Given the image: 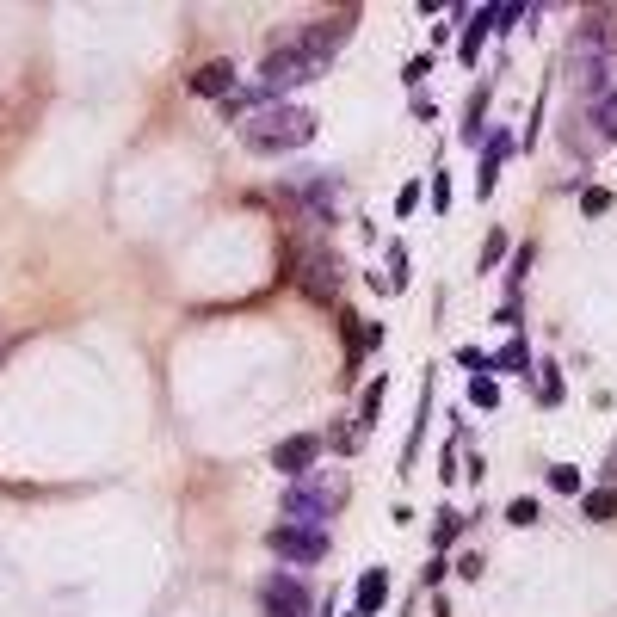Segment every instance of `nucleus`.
I'll return each instance as SVG.
<instances>
[{"label": "nucleus", "mask_w": 617, "mask_h": 617, "mask_svg": "<svg viewBox=\"0 0 617 617\" xmlns=\"http://www.w3.org/2000/svg\"><path fill=\"white\" fill-rule=\"evenodd\" d=\"M352 25H358V13L346 7V13H334V19H303V25L272 31V44H266V56H260V87L284 93V87L321 75V68L340 56V44H346Z\"/></svg>", "instance_id": "obj_1"}, {"label": "nucleus", "mask_w": 617, "mask_h": 617, "mask_svg": "<svg viewBox=\"0 0 617 617\" xmlns=\"http://www.w3.org/2000/svg\"><path fill=\"white\" fill-rule=\"evenodd\" d=\"M611 50H617V7H593V13H580V19H574V31H568V81H574V93H587V99H599V93H605Z\"/></svg>", "instance_id": "obj_2"}, {"label": "nucleus", "mask_w": 617, "mask_h": 617, "mask_svg": "<svg viewBox=\"0 0 617 617\" xmlns=\"http://www.w3.org/2000/svg\"><path fill=\"white\" fill-rule=\"evenodd\" d=\"M309 142H315V112L309 105H290V99L266 105V112H253L241 124V149L247 155H297V149H309Z\"/></svg>", "instance_id": "obj_3"}, {"label": "nucleus", "mask_w": 617, "mask_h": 617, "mask_svg": "<svg viewBox=\"0 0 617 617\" xmlns=\"http://www.w3.org/2000/svg\"><path fill=\"white\" fill-rule=\"evenodd\" d=\"M346 506V476H309L303 482H290L284 494V525H321V519H334Z\"/></svg>", "instance_id": "obj_4"}, {"label": "nucleus", "mask_w": 617, "mask_h": 617, "mask_svg": "<svg viewBox=\"0 0 617 617\" xmlns=\"http://www.w3.org/2000/svg\"><path fill=\"white\" fill-rule=\"evenodd\" d=\"M272 556H284V562H297V568H309V562H321V556H328V531H321V525H272Z\"/></svg>", "instance_id": "obj_5"}, {"label": "nucleus", "mask_w": 617, "mask_h": 617, "mask_svg": "<svg viewBox=\"0 0 617 617\" xmlns=\"http://www.w3.org/2000/svg\"><path fill=\"white\" fill-rule=\"evenodd\" d=\"M260 611L266 617H315V593L303 587L297 574H272L260 587Z\"/></svg>", "instance_id": "obj_6"}, {"label": "nucleus", "mask_w": 617, "mask_h": 617, "mask_svg": "<svg viewBox=\"0 0 617 617\" xmlns=\"http://www.w3.org/2000/svg\"><path fill=\"white\" fill-rule=\"evenodd\" d=\"M315 463H321V439H315V432H297V439L272 445V469H278V476H290V482H303Z\"/></svg>", "instance_id": "obj_7"}, {"label": "nucleus", "mask_w": 617, "mask_h": 617, "mask_svg": "<svg viewBox=\"0 0 617 617\" xmlns=\"http://www.w3.org/2000/svg\"><path fill=\"white\" fill-rule=\"evenodd\" d=\"M303 290H309V303H340V253H334V247H315V253H309Z\"/></svg>", "instance_id": "obj_8"}, {"label": "nucleus", "mask_w": 617, "mask_h": 617, "mask_svg": "<svg viewBox=\"0 0 617 617\" xmlns=\"http://www.w3.org/2000/svg\"><path fill=\"white\" fill-rule=\"evenodd\" d=\"M352 593H358V599H352V617H371V611H383V605H389V568H365Z\"/></svg>", "instance_id": "obj_9"}, {"label": "nucleus", "mask_w": 617, "mask_h": 617, "mask_svg": "<svg viewBox=\"0 0 617 617\" xmlns=\"http://www.w3.org/2000/svg\"><path fill=\"white\" fill-rule=\"evenodd\" d=\"M192 93H198V99H216V105H223V99L235 93V68H229V62H204L198 75H192Z\"/></svg>", "instance_id": "obj_10"}, {"label": "nucleus", "mask_w": 617, "mask_h": 617, "mask_svg": "<svg viewBox=\"0 0 617 617\" xmlns=\"http://www.w3.org/2000/svg\"><path fill=\"white\" fill-rule=\"evenodd\" d=\"M488 31H494V13L482 7L476 19L463 25V44H457V56H463V62H476V56H482V38H488Z\"/></svg>", "instance_id": "obj_11"}, {"label": "nucleus", "mask_w": 617, "mask_h": 617, "mask_svg": "<svg viewBox=\"0 0 617 617\" xmlns=\"http://www.w3.org/2000/svg\"><path fill=\"white\" fill-rule=\"evenodd\" d=\"M593 130H599L605 142H617V87H605V93L593 99Z\"/></svg>", "instance_id": "obj_12"}, {"label": "nucleus", "mask_w": 617, "mask_h": 617, "mask_svg": "<svg viewBox=\"0 0 617 617\" xmlns=\"http://www.w3.org/2000/svg\"><path fill=\"white\" fill-rule=\"evenodd\" d=\"M580 506H587V519H593V525H605V519H617V488H605V482H599V488H587V500H580Z\"/></svg>", "instance_id": "obj_13"}, {"label": "nucleus", "mask_w": 617, "mask_h": 617, "mask_svg": "<svg viewBox=\"0 0 617 617\" xmlns=\"http://www.w3.org/2000/svg\"><path fill=\"white\" fill-rule=\"evenodd\" d=\"M383 389H389V383H383V377H371V389L358 395V426H377V414H383Z\"/></svg>", "instance_id": "obj_14"}, {"label": "nucleus", "mask_w": 617, "mask_h": 617, "mask_svg": "<svg viewBox=\"0 0 617 617\" xmlns=\"http://www.w3.org/2000/svg\"><path fill=\"white\" fill-rule=\"evenodd\" d=\"M457 531H463V513H457V506H445V513H439V525H432V550H451V543H457Z\"/></svg>", "instance_id": "obj_15"}, {"label": "nucleus", "mask_w": 617, "mask_h": 617, "mask_svg": "<svg viewBox=\"0 0 617 617\" xmlns=\"http://www.w3.org/2000/svg\"><path fill=\"white\" fill-rule=\"evenodd\" d=\"M482 118H488V93H469V105H463V142L482 136Z\"/></svg>", "instance_id": "obj_16"}, {"label": "nucleus", "mask_w": 617, "mask_h": 617, "mask_svg": "<svg viewBox=\"0 0 617 617\" xmlns=\"http://www.w3.org/2000/svg\"><path fill=\"white\" fill-rule=\"evenodd\" d=\"M494 365H500V371H525V365H531V352H525V334H513V340H506V346L494 352Z\"/></svg>", "instance_id": "obj_17"}, {"label": "nucleus", "mask_w": 617, "mask_h": 617, "mask_svg": "<svg viewBox=\"0 0 617 617\" xmlns=\"http://www.w3.org/2000/svg\"><path fill=\"white\" fill-rule=\"evenodd\" d=\"M537 389H543L537 402H550V408H556V402H562V371H556V365H543V371H537Z\"/></svg>", "instance_id": "obj_18"}, {"label": "nucleus", "mask_w": 617, "mask_h": 617, "mask_svg": "<svg viewBox=\"0 0 617 617\" xmlns=\"http://www.w3.org/2000/svg\"><path fill=\"white\" fill-rule=\"evenodd\" d=\"M550 488H556V494H587V488H580V469H568V463L550 469Z\"/></svg>", "instance_id": "obj_19"}, {"label": "nucleus", "mask_w": 617, "mask_h": 617, "mask_svg": "<svg viewBox=\"0 0 617 617\" xmlns=\"http://www.w3.org/2000/svg\"><path fill=\"white\" fill-rule=\"evenodd\" d=\"M469 402H476V408H500V389H494V377H476V383H469Z\"/></svg>", "instance_id": "obj_20"}, {"label": "nucleus", "mask_w": 617, "mask_h": 617, "mask_svg": "<svg viewBox=\"0 0 617 617\" xmlns=\"http://www.w3.org/2000/svg\"><path fill=\"white\" fill-rule=\"evenodd\" d=\"M580 210H587V216H605V210H611V192H605V186H587V192H580Z\"/></svg>", "instance_id": "obj_21"}, {"label": "nucleus", "mask_w": 617, "mask_h": 617, "mask_svg": "<svg viewBox=\"0 0 617 617\" xmlns=\"http://www.w3.org/2000/svg\"><path fill=\"white\" fill-rule=\"evenodd\" d=\"M389 284H408V247L402 241L389 247Z\"/></svg>", "instance_id": "obj_22"}, {"label": "nucleus", "mask_w": 617, "mask_h": 617, "mask_svg": "<svg viewBox=\"0 0 617 617\" xmlns=\"http://www.w3.org/2000/svg\"><path fill=\"white\" fill-rule=\"evenodd\" d=\"M432 210H451V173H432Z\"/></svg>", "instance_id": "obj_23"}, {"label": "nucleus", "mask_w": 617, "mask_h": 617, "mask_svg": "<svg viewBox=\"0 0 617 617\" xmlns=\"http://www.w3.org/2000/svg\"><path fill=\"white\" fill-rule=\"evenodd\" d=\"M395 210H402V216H414V210H420V179H408V186H402V198H395Z\"/></svg>", "instance_id": "obj_24"}, {"label": "nucleus", "mask_w": 617, "mask_h": 617, "mask_svg": "<svg viewBox=\"0 0 617 617\" xmlns=\"http://www.w3.org/2000/svg\"><path fill=\"white\" fill-rule=\"evenodd\" d=\"M457 365H463V371H488V352H476V346H457Z\"/></svg>", "instance_id": "obj_25"}, {"label": "nucleus", "mask_w": 617, "mask_h": 617, "mask_svg": "<svg viewBox=\"0 0 617 617\" xmlns=\"http://www.w3.org/2000/svg\"><path fill=\"white\" fill-rule=\"evenodd\" d=\"M506 519H513V525H531V519H537V500H513V506H506Z\"/></svg>", "instance_id": "obj_26"}, {"label": "nucleus", "mask_w": 617, "mask_h": 617, "mask_svg": "<svg viewBox=\"0 0 617 617\" xmlns=\"http://www.w3.org/2000/svg\"><path fill=\"white\" fill-rule=\"evenodd\" d=\"M500 253H506V235L494 229V235H488V247H482V266H500Z\"/></svg>", "instance_id": "obj_27"}, {"label": "nucleus", "mask_w": 617, "mask_h": 617, "mask_svg": "<svg viewBox=\"0 0 617 617\" xmlns=\"http://www.w3.org/2000/svg\"><path fill=\"white\" fill-rule=\"evenodd\" d=\"M494 173H500V161H494V155H482V173H476V186H482V192H494Z\"/></svg>", "instance_id": "obj_28"}, {"label": "nucleus", "mask_w": 617, "mask_h": 617, "mask_svg": "<svg viewBox=\"0 0 617 617\" xmlns=\"http://www.w3.org/2000/svg\"><path fill=\"white\" fill-rule=\"evenodd\" d=\"M426 68H432L426 56H420V62H408V68H402V81H408V87H420V81H426Z\"/></svg>", "instance_id": "obj_29"}, {"label": "nucleus", "mask_w": 617, "mask_h": 617, "mask_svg": "<svg viewBox=\"0 0 617 617\" xmlns=\"http://www.w3.org/2000/svg\"><path fill=\"white\" fill-rule=\"evenodd\" d=\"M605 488H617V445L605 451Z\"/></svg>", "instance_id": "obj_30"}]
</instances>
